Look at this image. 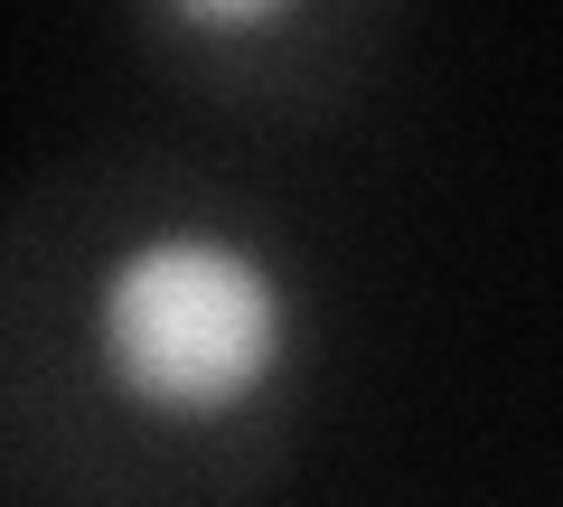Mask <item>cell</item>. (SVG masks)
I'll use <instances>...</instances> for the list:
<instances>
[{
  "mask_svg": "<svg viewBox=\"0 0 563 507\" xmlns=\"http://www.w3.org/2000/svg\"><path fill=\"white\" fill-rule=\"evenodd\" d=\"M169 20L207 29V38H254V29H273L282 10H301V0H161Z\"/></svg>",
  "mask_w": 563,
  "mask_h": 507,
  "instance_id": "obj_2",
  "label": "cell"
},
{
  "mask_svg": "<svg viewBox=\"0 0 563 507\" xmlns=\"http://www.w3.org/2000/svg\"><path fill=\"white\" fill-rule=\"evenodd\" d=\"M95 357L122 405L161 423H217L282 376L291 291L244 235L151 225L95 283Z\"/></svg>",
  "mask_w": 563,
  "mask_h": 507,
  "instance_id": "obj_1",
  "label": "cell"
}]
</instances>
